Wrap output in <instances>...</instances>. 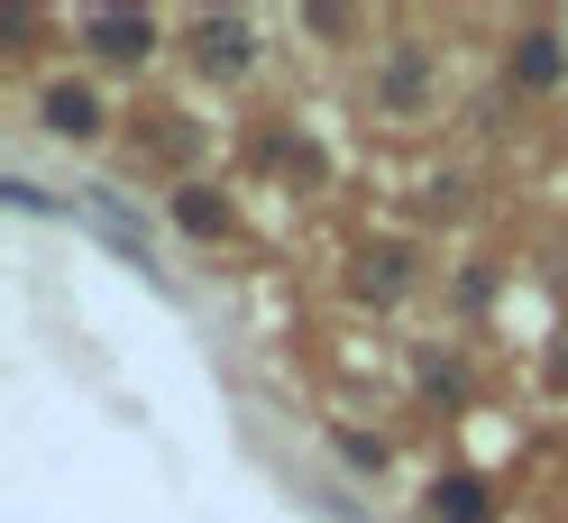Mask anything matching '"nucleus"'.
I'll list each match as a JSON object with an SVG mask.
<instances>
[{
  "label": "nucleus",
  "mask_w": 568,
  "mask_h": 523,
  "mask_svg": "<svg viewBox=\"0 0 568 523\" xmlns=\"http://www.w3.org/2000/svg\"><path fill=\"white\" fill-rule=\"evenodd\" d=\"M83 38H92L101 56H148V47H156V19H129V10H92V19H83Z\"/></svg>",
  "instance_id": "1"
},
{
  "label": "nucleus",
  "mask_w": 568,
  "mask_h": 523,
  "mask_svg": "<svg viewBox=\"0 0 568 523\" xmlns=\"http://www.w3.org/2000/svg\"><path fill=\"white\" fill-rule=\"evenodd\" d=\"M47 129H55V138H92V129H101V101H92L83 83H55V92H47Z\"/></svg>",
  "instance_id": "2"
},
{
  "label": "nucleus",
  "mask_w": 568,
  "mask_h": 523,
  "mask_svg": "<svg viewBox=\"0 0 568 523\" xmlns=\"http://www.w3.org/2000/svg\"><path fill=\"white\" fill-rule=\"evenodd\" d=\"M432 514H440V523H486L495 496H486L477 477H449V486H432Z\"/></svg>",
  "instance_id": "3"
},
{
  "label": "nucleus",
  "mask_w": 568,
  "mask_h": 523,
  "mask_svg": "<svg viewBox=\"0 0 568 523\" xmlns=\"http://www.w3.org/2000/svg\"><path fill=\"white\" fill-rule=\"evenodd\" d=\"M559 64H568V56H559V38H550V28H523L514 74H523V83H559Z\"/></svg>",
  "instance_id": "4"
},
{
  "label": "nucleus",
  "mask_w": 568,
  "mask_h": 523,
  "mask_svg": "<svg viewBox=\"0 0 568 523\" xmlns=\"http://www.w3.org/2000/svg\"><path fill=\"white\" fill-rule=\"evenodd\" d=\"M202 64H211V74H239V64H247V28L239 19H211L202 28Z\"/></svg>",
  "instance_id": "5"
},
{
  "label": "nucleus",
  "mask_w": 568,
  "mask_h": 523,
  "mask_svg": "<svg viewBox=\"0 0 568 523\" xmlns=\"http://www.w3.org/2000/svg\"><path fill=\"white\" fill-rule=\"evenodd\" d=\"M358 275H367V294H404L413 258H404V249H367V266H358Z\"/></svg>",
  "instance_id": "6"
},
{
  "label": "nucleus",
  "mask_w": 568,
  "mask_h": 523,
  "mask_svg": "<svg viewBox=\"0 0 568 523\" xmlns=\"http://www.w3.org/2000/svg\"><path fill=\"white\" fill-rule=\"evenodd\" d=\"M174 221H184V230H193V239H221V221H230V212H221V202H211V193H202V184H193V193H184V202H174Z\"/></svg>",
  "instance_id": "7"
},
{
  "label": "nucleus",
  "mask_w": 568,
  "mask_h": 523,
  "mask_svg": "<svg viewBox=\"0 0 568 523\" xmlns=\"http://www.w3.org/2000/svg\"><path fill=\"white\" fill-rule=\"evenodd\" d=\"M385 101H395V111L422 101V56H395V64H385Z\"/></svg>",
  "instance_id": "8"
}]
</instances>
